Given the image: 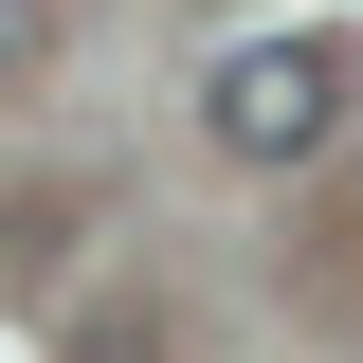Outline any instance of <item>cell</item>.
Masks as SVG:
<instances>
[{
  "instance_id": "1",
  "label": "cell",
  "mask_w": 363,
  "mask_h": 363,
  "mask_svg": "<svg viewBox=\"0 0 363 363\" xmlns=\"http://www.w3.org/2000/svg\"><path fill=\"white\" fill-rule=\"evenodd\" d=\"M200 128H218L236 164H309V145L345 128V37H236L218 73H200Z\"/></svg>"
},
{
  "instance_id": "2",
  "label": "cell",
  "mask_w": 363,
  "mask_h": 363,
  "mask_svg": "<svg viewBox=\"0 0 363 363\" xmlns=\"http://www.w3.org/2000/svg\"><path fill=\"white\" fill-rule=\"evenodd\" d=\"M18 37H37V0H0V55H18Z\"/></svg>"
}]
</instances>
